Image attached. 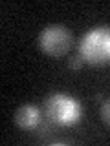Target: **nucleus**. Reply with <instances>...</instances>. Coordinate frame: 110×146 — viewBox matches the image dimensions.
<instances>
[{"instance_id": "1", "label": "nucleus", "mask_w": 110, "mask_h": 146, "mask_svg": "<svg viewBox=\"0 0 110 146\" xmlns=\"http://www.w3.org/2000/svg\"><path fill=\"white\" fill-rule=\"evenodd\" d=\"M79 57L95 66L110 62V26L92 27L82 35L79 42Z\"/></svg>"}, {"instance_id": "2", "label": "nucleus", "mask_w": 110, "mask_h": 146, "mask_svg": "<svg viewBox=\"0 0 110 146\" xmlns=\"http://www.w3.org/2000/svg\"><path fill=\"white\" fill-rule=\"evenodd\" d=\"M46 115L59 126H73L82 117V106L68 93H52L46 99Z\"/></svg>"}, {"instance_id": "3", "label": "nucleus", "mask_w": 110, "mask_h": 146, "mask_svg": "<svg viewBox=\"0 0 110 146\" xmlns=\"http://www.w3.org/2000/svg\"><path fill=\"white\" fill-rule=\"evenodd\" d=\"M72 33L66 26L53 24L46 26L39 33V46L44 53L52 57H61L72 48Z\"/></svg>"}, {"instance_id": "4", "label": "nucleus", "mask_w": 110, "mask_h": 146, "mask_svg": "<svg viewBox=\"0 0 110 146\" xmlns=\"http://www.w3.org/2000/svg\"><path fill=\"white\" fill-rule=\"evenodd\" d=\"M40 110L33 104H24L15 111V124L22 130H33L40 124Z\"/></svg>"}, {"instance_id": "5", "label": "nucleus", "mask_w": 110, "mask_h": 146, "mask_svg": "<svg viewBox=\"0 0 110 146\" xmlns=\"http://www.w3.org/2000/svg\"><path fill=\"white\" fill-rule=\"evenodd\" d=\"M101 117H103V121L107 122V124H110V99L105 100L103 108H101Z\"/></svg>"}, {"instance_id": "6", "label": "nucleus", "mask_w": 110, "mask_h": 146, "mask_svg": "<svg viewBox=\"0 0 110 146\" xmlns=\"http://www.w3.org/2000/svg\"><path fill=\"white\" fill-rule=\"evenodd\" d=\"M82 62H85V60H82L79 55H77V57H72L70 60H68V66H70L72 70H79V68L82 66Z\"/></svg>"}]
</instances>
